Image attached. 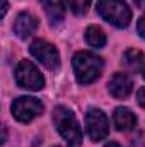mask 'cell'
Instances as JSON below:
<instances>
[{
	"label": "cell",
	"instance_id": "cell-1",
	"mask_svg": "<svg viewBox=\"0 0 145 147\" xmlns=\"http://www.w3.org/2000/svg\"><path fill=\"white\" fill-rule=\"evenodd\" d=\"M75 79L79 84H91L103 74V60L91 51H79L72 60Z\"/></svg>",
	"mask_w": 145,
	"mask_h": 147
},
{
	"label": "cell",
	"instance_id": "cell-2",
	"mask_svg": "<svg viewBox=\"0 0 145 147\" xmlns=\"http://www.w3.org/2000/svg\"><path fill=\"white\" fill-rule=\"evenodd\" d=\"M53 123L60 135L67 140L70 147H79L82 144V130L73 113L65 106H56L53 110Z\"/></svg>",
	"mask_w": 145,
	"mask_h": 147
},
{
	"label": "cell",
	"instance_id": "cell-3",
	"mask_svg": "<svg viewBox=\"0 0 145 147\" xmlns=\"http://www.w3.org/2000/svg\"><path fill=\"white\" fill-rule=\"evenodd\" d=\"M96 10L106 22L116 28H126L132 21V10L123 0H99Z\"/></svg>",
	"mask_w": 145,
	"mask_h": 147
},
{
	"label": "cell",
	"instance_id": "cell-4",
	"mask_svg": "<svg viewBox=\"0 0 145 147\" xmlns=\"http://www.w3.org/2000/svg\"><path fill=\"white\" fill-rule=\"evenodd\" d=\"M15 82L19 87L28 91H39L44 86V79L36 65L29 60H21L15 69Z\"/></svg>",
	"mask_w": 145,
	"mask_h": 147
},
{
	"label": "cell",
	"instance_id": "cell-5",
	"mask_svg": "<svg viewBox=\"0 0 145 147\" xmlns=\"http://www.w3.org/2000/svg\"><path fill=\"white\" fill-rule=\"evenodd\" d=\"M29 51L48 70H58L60 69V53L51 43H48L44 39H34L29 46Z\"/></svg>",
	"mask_w": 145,
	"mask_h": 147
},
{
	"label": "cell",
	"instance_id": "cell-6",
	"mask_svg": "<svg viewBox=\"0 0 145 147\" xmlns=\"http://www.w3.org/2000/svg\"><path fill=\"white\" fill-rule=\"evenodd\" d=\"M10 110H12V115H14L15 120L22 121V123H29V121H33L36 116H39L44 111V106L36 98L24 96V98H17L12 103Z\"/></svg>",
	"mask_w": 145,
	"mask_h": 147
},
{
	"label": "cell",
	"instance_id": "cell-7",
	"mask_svg": "<svg viewBox=\"0 0 145 147\" xmlns=\"http://www.w3.org/2000/svg\"><path fill=\"white\" fill-rule=\"evenodd\" d=\"M85 128H87L89 137L94 142H99V140L106 139L109 134L108 116L97 108H91L85 115Z\"/></svg>",
	"mask_w": 145,
	"mask_h": 147
},
{
	"label": "cell",
	"instance_id": "cell-8",
	"mask_svg": "<svg viewBox=\"0 0 145 147\" xmlns=\"http://www.w3.org/2000/svg\"><path fill=\"white\" fill-rule=\"evenodd\" d=\"M108 87H109V92H111L114 98L123 99V98H128V96H130V92H132V89H133V82H132V79H130L128 74L118 72L111 77Z\"/></svg>",
	"mask_w": 145,
	"mask_h": 147
},
{
	"label": "cell",
	"instance_id": "cell-9",
	"mask_svg": "<svg viewBox=\"0 0 145 147\" xmlns=\"http://www.w3.org/2000/svg\"><path fill=\"white\" fill-rule=\"evenodd\" d=\"M38 28V19L29 12H21L14 21V33L22 39H28Z\"/></svg>",
	"mask_w": 145,
	"mask_h": 147
},
{
	"label": "cell",
	"instance_id": "cell-10",
	"mask_svg": "<svg viewBox=\"0 0 145 147\" xmlns=\"http://www.w3.org/2000/svg\"><path fill=\"white\" fill-rule=\"evenodd\" d=\"M113 121H114V127L118 130H132L135 128L137 125V116L133 115V111L125 108V106H119L114 110V115H113Z\"/></svg>",
	"mask_w": 145,
	"mask_h": 147
},
{
	"label": "cell",
	"instance_id": "cell-11",
	"mask_svg": "<svg viewBox=\"0 0 145 147\" xmlns=\"http://www.w3.org/2000/svg\"><path fill=\"white\" fill-rule=\"evenodd\" d=\"M41 5L50 19V24H60L65 19V9L62 0H41Z\"/></svg>",
	"mask_w": 145,
	"mask_h": 147
},
{
	"label": "cell",
	"instance_id": "cell-12",
	"mask_svg": "<svg viewBox=\"0 0 145 147\" xmlns=\"http://www.w3.org/2000/svg\"><path fill=\"white\" fill-rule=\"evenodd\" d=\"M123 63L125 67H128L132 72H137V70H144L145 60H144V53L140 50H135V48H130L125 55H123Z\"/></svg>",
	"mask_w": 145,
	"mask_h": 147
},
{
	"label": "cell",
	"instance_id": "cell-13",
	"mask_svg": "<svg viewBox=\"0 0 145 147\" xmlns=\"http://www.w3.org/2000/svg\"><path fill=\"white\" fill-rule=\"evenodd\" d=\"M85 41L92 48H103L106 45V34L99 26H89L85 29Z\"/></svg>",
	"mask_w": 145,
	"mask_h": 147
},
{
	"label": "cell",
	"instance_id": "cell-14",
	"mask_svg": "<svg viewBox=\"0 0 145 147\" xmlns=\"http://www.w3.org/2000/svg\"><path fill=\"white\" fill-rule=\"evenodd\" d=\"M91 3L92 0H65V5L75 16H85L91 9Z\"/></svg>",
	"mask_w": 145,
	"mask_h": 147
},
{
	"label": "cell",
	"instance_id": "cell-15",
	"mask_svg": "<svg viewBox=\"0 0 145 147\" xmlns=\"http://www.w3.org/2000/svg\"><path fill=\"white\" fill-rule=\"evenodd\" d=\"M137 33L145 39V16H142L138 19V22H137Z\"/></svg>",
	"mask_w": 145,
	"mask_h": 147
},
{
	"label": "cell",
	"instance_id": "cell-16",
	"mask_svg": "<svg viewBox=\"0 0 145 147\" xmlns=\"http://www.w3.org/2000/svg\"><path fill=\"white\" fill-rule=\"evenodd\" d=\"M137 101H138V105L142 108H145V87H140L137 91Z\"/></svg>",
	"mask_w": 145,
	"mask_h": 147
},
{
	"label": "cell",
	"instance_id": "cell-17",
	"mask_svg": "<svg viewBox=\"0 0 145 147\" xmlns=\"http://www.w3.org/2000/svg\"><path fill=\"white\" fill-rule=\"evenodd\" d=\"M135 3H137L138 7H142V9H145V0H135Z\"/></svg>",
	"mask_w": 145,
	"mask_h": 147
},
{
	"label": "cell",
	"instance_id": "cell-18",
	"mask_svg": "<svg viewBox=\"0 0 145 147\" xmlns=\"http://www.w3.org/2000/svg\"><path fill=\"white\" fill-rule=\"evenodd\" d=\"M104 147H119V146H118L116 142H109V144H106Z\"/></svg>",
	"mask_w": 145,
	"mask_h": 147
},
{
	"label": "cell",
	"instance_id": "cell-19",
	"mask_svg": "<svg viewBox=\"0 0 145 147\" xmlns=\"http://www.w3.org/2000/svg\"><path fill=\"white\" fill-rule=\"evenodd\" d=\"M142 72H144V79H145V65H144V70H142Z\"/></svg>",
	"mask_w": 145,
	"mask_h": 147
}]
</instances>
